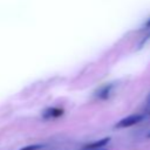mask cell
I'll use <instances>...</instances> for the list:
<instances>
[{
	"mask_svg": "<svg viewBox=\"0 0 150 150\" xmlns=\"http://www.w3.org/2000/svg\"><path fill=\"white\" fill-rule=\"evenodd\" d=\"M109 142H110V137H104V138H101V139L95 141L93 143H88V144L83 145L81 150H98V149L108 145Z\"/></svg>",
	"mask_w": 150,
	"mask_h": 150,
	"instance_id": "3",
	"label": "cell"
},
{
	"mask_svg": "<svg viewBox=\"0 0 150 150\" xmlns=\"http://www.w3.org/2000/svg\"><path fill=\"white\" fill-rule=\"evenodd\" d=\"M112 89H114V84L112 83H109V84H104L102 86L96 93H95V96L98 98V100H107L110 97L111 93H112Z\"/></svg>",
	"mask_w": 150,
	"mask_h": 150,
	"instance_id": "4",
	"label": "cell"
},
{
	"mask_svg": "<svg viewBox=\"0 0 150 150\" xmlns=\"http://www.w3.org/2000/svg\"><path fill=\"white\" fill-rule=\"evenodd\" d=\"M64 110L62 108H59V107H50V108H47L43 110L42 112V117L45 120H52V118H57V117H61L63 115Z\"/></svg>",
	"mask_w": 150,
	"mask_h": 150,
	"instance_id": "2",
	"label": "cell"
},
{
	"mask_svg": "<svg viewBox=\"0 0 150 150\" xmlns=\"http://www.w3.org/2000/svg\"><path fill=\"white\" fill-rule=\"evenodd\" d=\"M98 150H104V149H98Z\"/></svg>",
	"mask_w": 150,
	"mask_h": 150,
	"instance_id": "8",
	"label": "cell"
},
{
	"mask_svg": "<svg viewBox=\"0 0 150 150\" xmlns=\"http://www.w3.org/2000/svg\"><path fill=\"white\" fill-rule=\"evenodd\" d=\"M148 101H149V103H150V96H149V100H148Z\"/></svg>",
	"mask_w": 150,
	"mask_h": 150,
	"instance_id": "7",
	"label": "cell"
},
{
	"mask_svg": "<svg viewBox=\"0 0 150 150\" xmlns=\"http://www.w3.org/2000/svg\"><path fill=\"white\" fill-rule=\"evenodd\" d=\"M141 30H142V32H145V34L143 35V38H142V40H141V42H139V47H142L144 43L148 42V40H150V18H149L148 21L143 25V27H142Z\"/></svg>",
	"mask_w": 150,
	"mask_h": 150,
	"instance_id": "5",
	"label": "cell"
},
{
	"mask_svg": "<svg viewBox=\"0 0 150 150\" xmlns=\"http://www.w3.org/2000/svg\"><path fill=\"white\" fill-rule=\"evenodd\" d=\"M149 115H150V111H149Z\"/></svg>",
	"mask_w": 150,
	"mask_h": 150,
	"instance_id": "9",
	"label": "cell"
},
{
	"mask_svg": "<svg viewBox=\"0 0 150 150\" xmlns=\"http://www.w3.org/2000/svg\"><path fill=\"white\" fill-rule=\"evenodd\" d=\"M143 118H144V115H142V114H132V115H129V116H127V117L120 120V121L115 124V128H117V129L129 128V127H132V125L139 123Z\"/></svg>",
	"mask_w": 150,
	"mask_h": 150,
	"instance_id": "1",
	"label": "cell"
},
{
	"mask_svg": "<svg viewBox=\"0 0 150 150\" xmlns=\"http://www.w3.org/2000/svg\"><path fill=\"white\" fill-rule=\"evenodd\" d=\"M42 148H45V144H29V145H25L19 150H40Z\"/></svg>",
	"mask_w": 150,
	"mask_h": 150,
	"instance_id": "6",
	"label": "cell"
}]
</instances>
